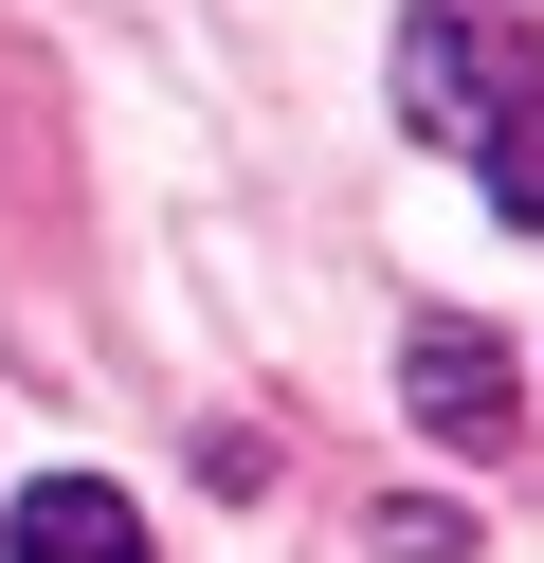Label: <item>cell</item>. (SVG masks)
<instances>
[{
	"label": "cell",
	"mask_w": 544,
	"mask_h": 563,
	"mask_svg": "<svg viewBox=\"0 0 544 563\" xmlns=\"http://www.w3.org/2000/svg\"><path fill=\"white\" fill-rule=\"evenodd\" d=\"M471 164H490V200H508V219L544 236V91H526V110H508V128H490V146H471Z\"/></svg>",
	"instance_id": "4"
},
{
	"label": "cell",
	"mask_w": 544,
	"mask_h": 563,
	"mask_svg": "<svg viewBox=\"0 0 544 563\" xmlns=\"http://www.w3.org/2000/svg\"><path fill=\"white\" fill-rule=\"evenodd\" d=\"M381 563H471V527H454V509H418V490H399V509H381Z\"/></svg>",
	"instance_id": "5"
},
{
	"label": "cell",
	"mask_w": 544,
	"mask_h": 563,
	"mask_svg": "<svg viewBox=\"0 0 544 563\" xmlns=\"http://www.w3.org/2000/svg\"><path fill=\"white\" fill-rule=\"evenodd\" d=\"M526 91L544 74H526L508 19H471V0H418V19H399V128H418V146H490Z\"/></svg>",
	"instance_id": "1"
},
{
	"label": "cell",
	"mask_w": 544,
	"mask_h": 563,
	"mask_svg": "<svg viewBox=\"0 0 544 563\" xmlns=\"http://www.w3.org/2000/svg\"><path fill=\"white\" fill-rule=\"evenodd\" d=\"M399 400H418L435 437H471V454H490V437H508V400H526V382H508V345H490V328H454V309H435V328L399 345Z\"/></svg>",
	"instance_id": "2"
},
{
	"label": "cell",
	"mask_w": 544,
	"mask_h": 563,
	"mask_svg": "<svg viewBox=\"0 0 544 563\" xmlns=\"http://www.w3.org/2000/svg\"><path fill=\"white\" fill-rule=\"evenodd\" d=\"M0 563H145V509L109 473H36L19 527H0Z\"/></svg>",
	"instance_id": "3"
}]
</instances>
